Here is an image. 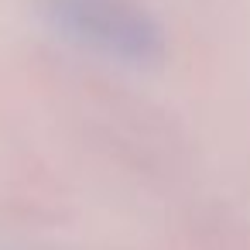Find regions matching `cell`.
Wrapping results in <instances>:
<instances>
[{
  "label": "cell",
  "instance_id": "6da1fadb",
  "mask_svg": "<svg viewBox=\"0 0 250 250\" xmlns=\"http://www.w3.org/2000/svg\"><path fill=\"white\" fill-rule=\"evenodd\" d=\"M59 31L124 62H147L161 52L154 21L130 0H45Z\"/></svg>",
  "mask_w": 250,
  "mask_h": 250
}]
</instances>
